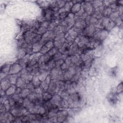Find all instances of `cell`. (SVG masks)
Masks as SVG:
<instances>
[{
    "label": "cell",
    "mask_w": 123,
    "mask_h": 123,
    "mask_svg": "<svg viewBox=\"0 0 123 123\" xmlns=\"http://www.w3.org/2000/svg\"><path fill=\"white\" fill-rule=\"evenodd\" d=\"M21 66L19 64H16L12 65L10 70V73L12 74H17L19 71H20V69H21Z\"/></svg>",
    "instance_id": "ba28073f"
},
{
    "label": "cell",
    "mask_w": 123,
    "mask_h": 123,
    "mask_svg": "<svg viewBox=\"0 0 123 123\" xmlns=\"http://www.w3.org/2000/svg\"><path fill=\"white\" fill-rule=\"evenodd\" d=\"M86 23L85 20L82 19L80 18L76 19L75 20L74 25H73V30L76 33H79L83 32V30L85 28L86 25Z\"/></svg>",
    "instance_id": "7a4b0ae2"
},
{
    "label": "cell",
    "mask_w": 123,
    "mask_h": 123,
    "mask_svg": "<svg viewBox=\"0 0 123 123\" xmlns=\"http://www.w3.org/2000/svg\"><path fill=\"white\" fill-rule=\"evenodd\" d=\"M83 9L84 10V12L87 13V14L91 15L92 14L93 12H94V8L93 7L91 3L89 2H85L83 4Z\"/></svg>",
    "instance_id": "8992f818"
},
{
    "label": "cell",
    "mask_w": 123,
    "mask_h": 123,
    "mask_svg": "<svg viewBox=\"0 0 123 123\" xmlns=\"http://www.w3.org/2000/svg\"><path fill=\"white\" fill-rule=\"evenodd\" d=\"M93 7L95 9H97L99 7H101L102 4L101 3V1H93V2L92 3H91Z\"/></svg>",
    "instance_id": "4fadbf2b"
},
{
    "label": "cell",
    "mask_w": 123,
    "mask_h": 123,
    "mask_svg": "<svg viewBox=\"0 0 123 123\" xmlns=\"http://www.w3.org/2000/svg\"><path fill=\"white\" fill-rule=\"evenodd\" d=\"M112 12V9L109 6H106L103 8V12H102V15L103 17L104 16L105 17H107L108 16H110V14Z\"/></svg>",
    "instance_id": "9c48e42d"
},
{
    "label": "cell",
    "mask_w": 123,
    "mask_h": 123,
    "mask_svg": "<svg viewBox=\"0 0 123 123\" xmlns=\"http://www.w3.org/2000/svg\"><path fill=\"white\" fill-rule=\"evenodd\" d=\"M85 22L87 25H96L98 22V20L92 15H87L85 19Z\"/></svg>",
    "instance_id": "52a82bcc"
},
{
    "label": "cell",
    "mask_w": 123,
    "mask_h": 123,
    "mask_svg": "<svg viewBox=\"0 0 123 123\" xmlns=\"http://www.w3.org/2000/svg\"><path fill=\"white\" fill-rule=\"evenodd\" d=\"M81 7V4L80 3H76L74 4L71 9V11L72 13H77L80 10Z\"/></svg>",
    "instance_id": "30bf717a"
},
{
    "label": "cell",
    "mask_w": 123,
    "mask_h": 123,
    "mask_svg": "<svg viewBox=\"0 0 123 123\" xmlns=\"http://www.w3.org/2000/svg\"><path fill=\"white\" fill-rule=\"evenodd\" d=\"M108 33V31L105 29H102L98 32H96L93 37L94 39L101 42L107 37Z\"/></svg>",
    "instance_id": "277c9868"
},
{
    "label": "cell",
    "mask_w": 123,
    "mask_h": 123,
    "mask_svg": "<svg viewBox=\"0 0 123 123\" xmlns=\"http://www.w3.org/2000/svg\"><path fill=\"white\" fill-rule=\"evenodd\" d=\"M97 24L100 26L99 27L107 31L111 30L115 25V24L108 17L100 19V20L98 21Z\"/></svg>",
    "instance_id": "6da1fadb"
},
{
    "label": "cell",
    "mask_w": 123,
    "mask_h": 123,
    "mask_svg": "<svg viewBox=\"0 0 123 123\" xmlns=\"http://www.w3.org/2000/svg\"><path fill=\"white\" fill-rule=\"evenodd\" d=\"M96 32V28L93 25H87L85 27L82 33L83 35L88 37H93Z\"/></svg>",
    "instance_id": "3957f363"
},
{
    "label": "cell",
    "mask_w": 123,
    "mask_h": 123,
    "mask_svg": "<svg viewBox=\"0 0 123 123\" xmlns=\"http://www.w3.org/2000/svg\"><path fill=\"white\" fill-rule=\"evenodd\" d=\"M8 80H5L3 82H1V89L3 90V91L5 90H7L11 86L10 85V83L9 81H8Z\"/></svg>",
    "instance_id": "8fae6325"
},
{
    "label": "cell",
    "mask_w": 123,
    "mask_h": 123,
    "mask_svg": "<svg viewBox=\"0 0 123 123\" xmlns=\"http://www.w3.org/2000/svg\"><path fill=\"white\" fill-rule=\"evenodd\" d=\"M16 88L15 87H14L13 86H11L7 90H6V94L8 95H11L13 93L15 92Z\"/></svg>",
    "instance_id": "7c38bea8"
},
{
    "label": "cell",
    "mask_w": 123,
    "mask_h": 123,
    "mask_svg": "<svg viewBox=\"0 0 123 123\" xmlns=\"http://www.w3.org/2000/svg\"><path fill=\"white\" fill-rule=\"evenodd\" d=\"M54 12L50 7L46 8L43 11L42 15L46 21H49L53 19L54 17Z\"/></svg>",
    "instance_id": "5b68a950"
}]
</instances>
